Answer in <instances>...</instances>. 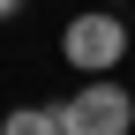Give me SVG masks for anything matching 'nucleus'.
Listing matches in <instances>:
<instances>
[{"instance_id":"1","label":"nucleus","mask_w":135,"mask_h":135,"mask_svg":"<svg viewBox=\"0 0 135 135\" xmlns=\"http://www.w3.org/2000/svg\"><path fill=\"white\" fill-rule=\"evenodd\" d=\"M60 135H135V90L120 75H83V90L60 98Z\"/></svg>"},{"instance_id":"2","label":"nucleus","mask_w":135,"mask_h":135,"mask_svg":"<svg viewBox=\"0 0 135 135\" xmlns=\"http://www.w3.org/2000/svg\"><path fill=\"white\" fill-rule=\"evenodd\" d=\"M60 53L75 75H113L128 53H135V38H128V15H113V8H83L75 23L60 30Z\"/></svg>"},{"instance_id":"3","label":"nucleus","mask_w":135,"mask_h":135,"mask_svg":"<svg viewBox=\"0 0 135 135\" xmlns=\"http://www.w3.org/2000/svg\"><path fill=\"white\" fill-rule=\"evenodd\" d=\"M0 135H60V105H8Z\"/></svg>"},{"instance_id":"4","label":"nucleus","mask_w":135,"mask_h":135,"mask_svg":"<svg viewBox=\"0 0 135 135\" xmlns=\"http://www.w3.org/2000/svg\"><path fill=\"white\" fill-rule=\"evenodd\" d=\"M8 15H23V0H0V23H8Z\"/></svg>"}]
</instances>
